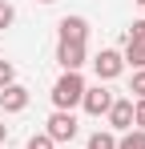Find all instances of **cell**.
I'll use <instances>...</instances> for the list:
<instances>
[{"label":"cell","instance_id":"19","mask_svg":"<svg viewBox=\"0 0 145 149\" xmlns=\"http://www.w3.org/2000/svg\"><path fill=\"white\" fill-rule=\"evenodd\" d=\"M137 4H141V8H145V0H137Z\"/></svg>","mask_w":145,"mask_h":149},{"label":"cell","instance_id":"17","mask_svg":"<svg viewBox=\"0 0 145 149\" xmlns=\"http://www.w3.org/2000/svg\"><path fill=\"white\" fill-rule=\"evenodd\" d=\"M4 137H8V125H4V121H0V145H4Z\"/></svg>","mask_w":145,"mask_h":149},{"label":"cell","instance_id":"1","mask_svg":"<svg viewBox=\"0 0 145 149\" xmlns=\"http://www.w3.org/2000/svg\"><path fill=\"white\" fill-rule=\"evenodd\" d=\"M81 97H85V77L81 73H65L52 85V105L65 109V113H72V105H81Z\"/></svg>","mask_w":145,"mask_h":149},{"label":"cell","instance_id":"14","mask_svg":"<svg viewBox=\"0 0 145 149\" xmlns=\"http://www.w3.org/2000/svg\"><path fill=\"white\" fill-rule=\"evenodd\" d=\"M129 93H133L137 101H145V69H137V73H133V89H129Z\"/></svg>","mask_w":145,"mask_h":149},{"label":"cell","instance_id":"4","mask_svg":"<svg viewBox=\"0 0 145 149\" xmlns=\"http://www.w3.org/2000/svg\"><path fill=\"white\" fill-rule=\"evenodd\" d=\"M93 69H97V81H113V77H121L125 61H121L117 49H101V52L93 56Z\"/></svg>","mask_w":145,"mask_h":149},{"label":"cell","instance_id":"2","mask_svg":"<svg viewBox=\"0 0 145 149\" xmlns=\"http://www.w3.org/2000/svg\"><path fill=\"white\" fill-rule=\"evenodd\" d=\"M125 65L133 69H145V20H133L129 24V36H125V52H121Z\"/></svg>","mask_w":145,"mask_h":149},{"label":"cell","instance_id":"15","mask_svg":"<svg viewBox=\"0 0 145 149\" xmlns=\"http://www.w3.org/2000/svg\"><path fill=\"white\" fill-rule=\"evenodd\" d=\"M12 20H16V8H12L8 0H0V28H8Z\"/></svg>","mask_w":145,"mask_h":149},{"label":"cell","instance_id":"12","mask_svg":"<svg viewBox=\"0 0 145 149\" xmlns=\"http://www.w3.org/2000/svg\"><path fill=\"white\" fill-rule=\"evenodd\" d=\"M8 85H16V65L12 61H0V89H8Z\"/></svg>","mask_w":145,"mask_h":149},{"label":"cell","instance_id":"8","mask_svg":"<svg viewBox=\"0 0 145 149\" xmlns=\"http://www.w3.org/2000/svg\"><path fill=\"white\" fill-rule=\"evenodd\" d=\"M0 109H4V113H20V109H28V89H24V85L0 89Z\"/></svg>","mask_w":145,"mask_h":149},{"label":"cell","instance_id":"13","mask_svg":"<svg viewBox=\"0 0 145 149\" xmlns=\"http://www.w3.org/2000/svg\"><path fill=\"white\" fill-rule=\"evenodd\" d=\"M24 149H56V141H52L48 133H32V137H28V145H24Z\"/></svg>","mask_w":145,"mask_h":149},{"label":"cell","instance_id":"3","mask_svg":"<svg viewBox=\"0 0 145 149\" xmlns=\"http://www.w3.org/2000/svg\"><path fill=\"white\" fill-rule=\"evenodd\" d=\"M113 101H117V97H113L105 85H93V89L85 85V97H81V105H85V113H93V117H105Z\"/></svg>","mask_w":145,"mask_h":149},{"label":"cell","instance_id":"11","mask_svg":"<svg viewBox=\"0 0 145 149\" xmlns=\"http://www.w3.org/2000/svg\"><path fill=\"white\" fill-rule=\"evenodd\" d=\"M89 149H117V137L105 133V129H97L93 137H89Z\"/></svg>","mask_w":145,"mask_h":149},{"label":"cell","instance_id":"5","mask_svg":"<svg viewBox=\"0 0 145 149\" xmlns=\"http://www.w3.org/2000/svg\"><path fill=\"white\" fill-rule=\"evenodd\" d=\"M52 141H72L77 137V117L72 113H65V109H56L52 117H48V129H45Z\"/></svg>","mask_w":145,"mask_h":149},{"label":"cell","instance_id":"9","mask_svg":"<svg viewBox=\"0 0 145 149\" xmlns=\"http://www.w3.org/2000/svg\"><path fill=\"white\" fill-rule=\"evenodd\" d=\"M56 61L65 73H81L85 65V45H56Z\"/></svg>","mask_w":145,"mask_h":149},{"label":"cell","instance_id":"10","mask_svg":"<svg viewBox=\"0 0 145 149\" xmlns=\"http://www.w3.org/2000/svg\"><path fill=\"white\" fill-rule=\"evenodd\" d=\"M117 149H145V133H141V129H129V133H121Z\"/></svg>","mask_w":145,"mask_h":149},{"label":"cell","instance_id":"18","mask_svg":"<svg viewBox=\"0 0 145 149\" xmlns=\"http://www.w3.org/2000/svg\"><path fill=\"white\" fill-rule=\"evenodd\" d=\"M40 4H52V0H40Z\"/></svg>","mask_w":145,"mask_h":149},{"label":"cell","instance_id":"7","mask_svg":"<svg viewBox=\"0 0 145 149\" xmlns=\"http://www.w3.org/2000/svg\"><path fill=\"white\" fill-rule=\"evenodd\" d=\"M105 117H109V125H113L117 133H129V129H133V101H129V97H117L113 105H109Z\"/></svg>","mask_w":145,"mask_h":149},{"label":"cell","instance_id":"16","mask_svg":"<svg viewBox=\"0 0 145 149\" xmlns=\"http://www.w3.org/2000/svg\"><path fill=\"white\" fill-rule=\"evenodd\" d=\"M133 125L145 133V101H133Z\"/></svg>","mask_w":145,"mask_h":149},{"label":"cell","instance_id":"6","mask_svg":"<svg viewBox=\"0 0 145 149\" xmlns=\"http://www.w3.org/2000/svg\"><path fill=\"white\" fill-rule=\"evenodd\" d=\"M56 32H61V45H85L89 20H85V16H65V20L56 24Z\"/></svg>","mask_w":145,"mask_h":149}]
</instances>
